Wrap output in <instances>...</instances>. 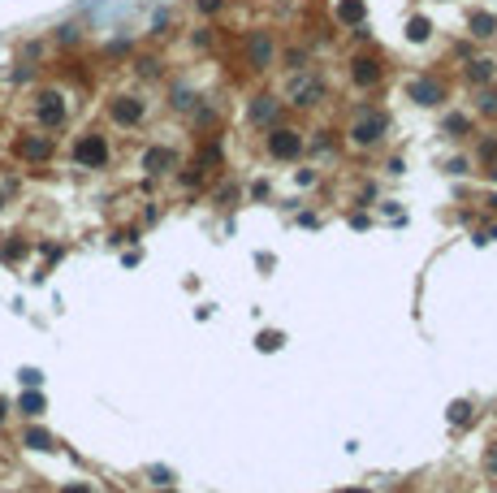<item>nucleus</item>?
<instances>
[{"instance_id": "15", "label": "nucleus", "mask_w": 497, "mask_h": 493, "mask_svg": "<svg viewBox=\"0 0 497 493\" xmlns=\"http://www.w3.org/2000/svg\"><path fill=\"white\" fill-rule=\"evenodd\" d=\"M467 35H471V39H493V35H497V14L471 9V14H467Z\"/></svg>"}, {"instance_id": "9", "label": "nucleus", "mask_w": 497, "mask_h": 493, "mask_svg": "<svg viewBox=\"0 0 497 493\" xmlns=\"http://www.w3.org/2000/svg\"><path fill=\"white\" fill-rule=\"evenodd\" d=\"M173 169H178V152H173V147L151 143V147L143 152V174H147V178H169Z\"/></svg>"}, {"instance_id": "19", "label": "nucleus", "mask_w": 497, "mask_h": 493, "mask_svg": "<svg viewBox=\"0 0 497 493\" xmlns=\"http://www.w3.org/2000/svg\"><path fill=\"white\" fill-rule=\"evenodd\" d=\"M476 160L484 164V169H488V164H497V134H480L476 139Z\"/></svg>"}, {"instance_id": "35", "label": "nucleus", "mask_w": 497, "mask_h": 493, "mask_svg": "<svg viewBox=\"0 0 497 493\" xmlns=\"http://www.w3.org/2000/svg\"><path fill=\"white\" fill-rule=\"evenodd\" d=\"M5 415H9V403H5V398H0V424H5Z\"/></svg>"}, {"instance_id": "13", "label": "nucleus", "mask_w": 497, "mask_h": 493, "mask_svg": "<svg viewBox=\"0 0 497 493\" xmlns=\"http://www.w3.org/2000/svg\"><path fill=\"white\" fill-rule=\"evenodd\" d=\"M333 22H342L346 31H359L368 22V5H363V0H342V5L333 9Z\"/></svg>"}, {"instance_id": "32", "label": "nucleus", "mask_w": 497, "mask_h": 493, "mask_svg": "<svg viewBox=\"0 0 497 493\" xmlns=\"http://www.w3.org/2000/svg\"><path fill=\"white\" fill-rule=\"evenodd\" d=\"M61 493H91V484H82V480H78V484H65Z\"/></svg>"}, {"instance_id": "21", "label": "nucleus", "mask_w": 497, "mask_h": 493, "mask_svg": "<svg viewBox=\"0 0 497 493\" xmlns=\"http://www.w3.org/2000/svg\"><path fill=\"white\" fill-rule=\"evenodd\" d=\"M18 411L35 420V415H43V411H48V403H43V394H39V390H31V394H22V398H18Z\"/></svg>"}, {"instance_id": "27", "label": "nucleus", "mask_w": 497, "mask_h": 493, "mask_svg": "<svg viewBox=\"0 0 497 493\" xmlns=\"http://www.w3.org/2000/svg\"><path fill=\"white\" fill-rule=\"evenodd\" d=\"M169 104L178 108V113H186V108H191V104H199V100L191 95V87H173V100H169Z\"/></svg>"}, {"instance_id": "14", "label": "nucleus", "mask_w": 497, "mask_h": 493, "mask_svg": "<svg viewBox=\"0 0 497 493\" xmlns=\"http://www.w3.org/2000/svg\"><path fill=\"white\" fill-rule=\"evenodd\" d=\"M463 78H467L471 87H488V83L497 78V61H493V57H476V61H467Z\"/></svg>"}, {"instance_id": "29", "label": "nucleus", "mask_w": 497, "mask_h": 493, "mask_svg": "<svg viewBox=\"0 0 497 493\" xmlns=\"http://www.w3.org/2000/svg\"><path fill=\"white\" fill-rule=\"evenodd\" d=\"M39 381H43V376H39L35 368H22V386H26V390H35V386H39Z\"/></svg>"}, {"instance_id": "18", "label": "nucleus", "mask_w": 497, "mask_h": 493, "mask_svg": "<svg viewBox=\"0 0 497 493\" xmlns=\"http://www.w3.org/2000/svg\"><path fill=\"white\" fill-rule=\"evenodd\" d=\"M441 130H446L450 139H467V134H471V117H467V113H446Z\"/></svg>"}, {"instance_id": "34", "label": "nucleus", "mask_w": 497, "mask_h": 493, "mask_svg": "<svg viewBox=\"0 0 497 493\" xmlns=\"http://www.w3.org/2000/svg\"><path fill=\"white\" fill-rule=\"evenodd\" d=\"M5 203H9V182H0V212H5Z\"/></svg>"}, {"instance_id": "28", "label": "nucleus", "mask_w": 497, "mask_h": 493, "mask_svg": "<svg viewBox=\"0 0 497 493\" xmlns=\"http://www.w3.org/2000/svg\"><path fill=\"white\" fill-rule=\"evenodd\" d=\"M169 26H173V14H169V9H160V14L151 18V35H156V39H160V35H169Z\"/></svg>"}, {"instance_id": "12", "label": "nucleus", "mask_w": 497, "mask_h": 493, "mask_svg": "<svg viewBox=\"0 0 497 493\" xmlns=\"http://www.w3.org/2000/svg\"><path fill=\"white\" fill-rule=\"evenodd\" d=\"M277 122H282V100L268 95V91H260L251 100V126H277Z\"/></svg>"}, {"instance_id": "24", "label": "nucleus", "mask_w": 497, "mask_h": 493, "mask_svg": "<svg viewBox=\"0 0 497 493\" xmlns=\"http://www.w3.org/2000/svg\"><path fill=\"white\" fill-rule=\"evenodd\" d=\"M22 255H26V243H22L18 234H14L9 243H0V260H9V264H14V260H22Z\"/></svg>"}, {"instance_id": "3", "label": "nucleus", "mask_w": 497, "mask_h": 493, "mask_svg": "<svg viewBox=\"0 0 497 493\" xmlns=\"http://www.w3.org/2000/svg\"><path fill=\"white\" fill-rule=\"evenodd\" d=\"M264 152H268V160H277V164H294L307 152V139H303V130L277 122V126L264 130Z\"/></svg>"}, {"instance_id": "4", "label": "nucleus", "mask_w": 497, "mask_h": 493, "mask_svg": "<svg viewBox=\"0 0 497 493\" xmlns=\"http://www.w3.org/2000/svg\"><path fill=\"white\" fill-rule=\"evenodd\" d=\"M108 122H113L117 130H139L147 122V100L139 91H117V95H108Z\"/></svg>"}, {"instance_id": "26", "label": "nucleus", "mask_w": 497, "mask_h": 493, "mask_svg": "<svg viewBox=\"0 0 497 493\" xmlns=\"http://www.w3.org/2000/svg\"><path fill=\"white\" fill-rule=\"evenodd\" d=\"M428 31H432V26H428V18H411L407 39H411V43H424V39H428Z\"/></svg>"}, {"instance_id": "10", "label": "nucleus", "mask_w": 497, "mask_h": 493, "mask_svg": "<svg viewBox=\"0 0 497 493\" xmlns=\"http://www.w3.org/2000/svg\"><path fill=\"white\" fill-rule=\"evenodd\" d=\"M320 100H324V83L311 78L307 70H299V78L290 83V104H294V108H316Z\"/></svg>"}, {"instance_id": "2", "label": "nucleus", "mask_w": 497, "mask_h": 493, "mask_svg": "<svg viewBox=\"0 0 497 493\" xmlns=\"http://www.w3.org/2000/svg\"><path fill=\"white\" fill-rule=\"evenodd\" d=\"M70 160L78 169H108V160H113V143H108L104 130H82L74 143H70Z\"/></svg>"}, {"instance_id": "16", "label": "nucleus", "mask_w": 497, "mask_h": 493, "mask_svg": "<svg viewBox=\"0 0 497 493\" xmlns=\"http://www.w3.org/2000/svg\"><path fill=\"white\" fill-rule=\"evenodd\" d=\"M22 446L26 450H57V437H52L48 428H26L22 433Z\"/></svg>"}, {"instance_id": "7", "label": "nucleus", "mask_w": 497, "mask_h": 493, "mask_svg": "<svg viewBox=\"0 0 497 493\" xmlns=\"http://www.w3.org/2000/svg\"><path fill=\"white\" fill-rule=\"evenodd\" d=\"M242 61H247V70H255V74H264V70H272L277 65V35L272 31H251L247 35V48H242Z\"/></svg>"}, {"instance_id": "8", "label": "nucleus", "mask_w": 497, "mask_h": 493, "mask_svg": "<svg viewBox=\"0 0 497 493\" xmlns=\"http://www.w3.org/2000/svg\"><path fill=\"white\" fill-rule=\"evenodd\" d=\"M385 70H390V65H385V57H380V52H372V48H363V52H355V57H351V83L355 87H380L385 83Z\"/></svg>"}, {"instance_id": "30", "label": "nucleus", "mask_w": 497, "mask_h": 493, "mask_svg": "<svg viewBox=\"0 0 497 493\" xmlns=\"http://www.w3.org/2000/svg\"><path fill=\"white\" fill-rule=\"evenodd\" d=\"M191 43H195V48H208V43H212V35H208V26H203V31H195V35H191Z\"/></svg>"}, {"instance_id": "36", "label": "nucleus", "mask_w": 497, "mask_h": 493, "mask_svg": "<svg viewBox=\"0 0 497 493\" xmlns=\"http://www.w3.org/2000/svg\"><path fill=\"white\" fill-rule=\"evenodd\" d=\"M346 493H363V489H346Z\"/></svg>"}, {"instance_id": "11", "label": "nucleus", "mask_w": 497, "mask_h": 493, "mask_svg": "<svg viewBox=\"0 0 497 493\" xmlns=\"http://www.w3.org/2000/svg\"><path fill=\"white\" fill-rule=\"evenodd\" d=\"M407 95H411L415 104H424V108H437L441 100H446V87H441V78L424 74V78H411V83H407Z\"/></svg>"}, {"instance_id": "25", "label": "nucleus", "mask_w": 497, "mask_h": 493, "mask_svg": "<svg viewBox=\"0 0 497 493\" xmlns=\"http://www.w3.org/2000/svg\"><path fill=\"white\" fill-rule=\"evenodd\" d=\"M282 61H286V70H294V74H299V70H307V48H286V57H282Z\"/></svg>"}, {"instance_id": "5", "label": "nucleus", "mask_w": 497, "mask_h": 493, "mask_svg": "<svg viewBox=\"0 0 497 493\" xmlns=\"http://www.w3.org/2000/svg\"><path fill=\"white\" fill-rule=\"evenodd\" d=\"M385 134H390V113L385 108H359V117L351 122V130H346V139L355 143V147H376Z\"/></svg>"}, {"instance_id": "1", "label": "nucleus", "mask_w": 497, "mask_h": 493, "mask_svg": "<svg viewBox=\"0 0 497 493\" xmlns=\"http://www.w3.org/2000/svg\"><path fill=\"white\" fill-rule=\"evenodd\" d=\"M31 117H35V126H39V130L57 134V130L70 122V104H65V91H57V87H39V91L31 95Z\"/></svg>"}, {"instance_id": "17", "label": "nucleus", "mask_w": 497, "mask_h": 493, "mask_svg": "<svg viewBox=\"0 0 497 493\" xmlns=\"http://www.w3.org/2000/svg\"><path fill=\"white\" fill-rule=\"evenodd\" d=\"M52 43H61V48L82 43V22H61L57 31H52Z\"/></svg>"}, {"instance_id": "20", "label": "nucleus", "mask_w": 497, "mask_h": 493, "mask_svg": "<svg viewBox=\"0 0 497 493\" xmlns=\"http://www.w3.org/2000/svg\"><path fill=\"white\" fill-rule=\"evenodd\" d=\"M476 113L480 117H497V83L480 87V100H476Z\"/></svg>"}, {"instance_id": "31", "label": "nucleus", "mask_w": 497, "mask_h": 493, "mask_svg": "<svg viewBox=\"0 0 497 493\" xmlns=\"http://www.w3.org/2000/svg\"><path fill=\"white\" fill-rule=\"evenodd\" d=\"M151 480H156V484H169L173 476H169V467H151Z\"/></svg>"}, {"instance_id": "6", "label": "nucleus", "mask_w": 497, "mask_h": 493, "mask_svg": "<svg viewBox=\"0 0 497 493\" xmlns=\"http://www.w3.org/2000/svg\"><path fill=\"white\" fill-rule=\"evenodd\" d=\"M52 156H57V143H52L48 130H22V134L14 139V160L31 164V169H43Z\"/></svg>"}, {"instance_id": "33", "label": "nucleus", "mask_w": 497, "mask_h": 493, "mask_svg": "<svg viewBox=\"0 0 497 493\" xmlns=\"http://www.w3.org/2000/svg\"><path fill=\"white\" fill-rule=\"evenodd\" d=\"M484 467H488V472H493V476H497V446H493V450H488V459H484Z\"/></svg>"}, {"instance_id": "22", "label": "nucleus", "mask_w": 497, "mask_h": 493, "mask_svg": "<svg viewBox=\"0 0 497 493\" xmlns=\"http://www.w3.org/2000/svg\"><path fill=\"white\" fill-rule=\"evenodd\" d=\"M160 70H164V61H156V57H134V74H139V78H160Z\"/></svg>"}, {"instance_id": "23", "label": "nucleus", "mask_w": 497, "mask_h": 493, "mask_svg": "<svg viewBox=\"0 0 497 493\" xmlns=\"http://www.w3.org/2000/svg\"><path fill=\"white\" fill-rule=\"evenodd\" d=\"M191 5H195V14H199V18H216V14H225L230 0H191Z\"/></svg>"}]
</instances>
